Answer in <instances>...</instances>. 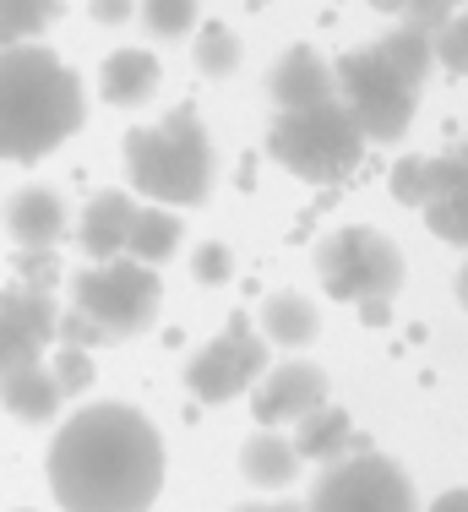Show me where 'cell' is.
Instances as JSON below:
<instances>
[{"instance_id": "cell-1", "label": "cell", "mask_w": 468, "mask_h": 512, "mask_svg": "<svg viewBox=\"0 0 468 512\" xmlns=\"http://www.w3.org/2000/svg\"><path fill=\"white\" fill-rule=\"evenodd\" d=\"M49 491L66 512H147L164 491V442L131 404H88L55 431Z\"/></svg>"}, {"instance_id": "cell-2", "label": "cell", "mask_w": 468, "mask_h": 512, "mask_svg": "<svg viewBox=\"0 0 468 512\" xmlns=\"http://www.w3.org/2000/svg\"><path fill=\"white\" fill-rule=\"evenodd\" d=\"M82 126V82L60 55L39 44H6L0 50V158L55 153Z\"/></svg>"}, {"instance_id": "cell-3", "label": "cell", "mask_w": 468, "mask_h": 512, "mask_svg": "<svg viewBox=\"0 0 468 512\" xmlns=\"http://www.w3.org/2000/svg\"><path fill=\"white\" fill-rule=\"evenodd\" d=\"M126 169L131 186L158 207H202L213 191V142L202 131L196 104L169 109L158 126L126 131Z\"/></svg>"}, {"instance_id": "cell-4", "label": "cell", "mask_w": 468, "mask_h": 512, "mask_svg": "<svg viewBox=\"0 0 468 512\" xmlns=\"http://www.w3.org/2000/svg\"><path fill=\"white\" fill-rule=\"evenodd\" d=\"M267 153L278 158L289 175L311 180V186H332L343 180L365 153V131L338 99L311 104V109H278L273 131H267Z\"/></svg>"}, {"instance_id": "cell-5", "label": "cell", "mask_w": 468, "mask_h": 512, "mask_svg": "<svg viewBox=\"0 0 468 512\" xmlns=\"http://www.w3.org/2000/svg\"><path fill=\"white\" fill-rule=\"evenodd\" d=\"M316 273H322V289L343 306H387L403 289V251L381 229L349 224L316 246Z\"/></svg>"}, {"instance_id": "cell-6", "label": "cell", "mask_w": 468, "mask_h": 512, "mask_svg": "<svg viewBox=\"0 0 468 512\" xmlns=\"http://www.w3.org/2000/svg\"><path fill=\"white\" fill-rule=\"evenodd\" d=\"M71 306L82 316H93L109 338H137L158 322L164 284H158V273L147 262L109 256V262H93L71 278Z\"/></svg>"}, {"instance_id": "cell-7", "label": "cell", "mask_w": 468, "mask_h": 512, "mask_svg": "<svg viewBox=\"0 0 468 512\" xmlns=\"http://www.w3.org/2000/svg\"><path fill=\"white\" fill-rule=\"evenodd\" d=\"M332 82H338V104L354 115V126L365 131V142H398L403 131L414 126V104H420V88L398 77L387 60L376 55V44H360L332 66Z\"/></svg>"}, {"instance_id": "cell-8", "label": "cell", "mask_w": 468, "mask_h": 512, "mask_svg": "<svg viewBox=\"0 0 468 512\" xmlns=\"http://www.w3.org/2000/svg\"><path fill=\"white\" fill-rule=\"evenodd\" d=\"M305 512H420V507H414V485L398 463L381 453H360L327 463V474L311 485Z\"/></svg>"}, {"instance_id": "cell-9", "label": "cell", "mask_w": 468, "mask_h": 512, "mask_svg": "<svg viewBox=\"0 0 468 512\" xmlns=\"http://www.w3.org/2000/svg\"><path fill=\"white\" fill-rule=\"evenodd\" d=\"M262 365H267V344L251 333V316L234 311L224 333L191 355L186 387L196 393V404H234V398L262 376Z\"/></svg>"}, {"instance_id": "cell-10", "label": "cell", "mask_w": 468, "mask_h": 512, "mask_svg": "<svg viewBox=\"0 0 468 512\" xmlns=\"http://www.w3.org/2000/svg\"><path fill=\"white\" fill-rule=\"evenodd\" d=\"M327 404V371L311 360H289L278 371L262 376V387L251 393V409H256V425H283V420H305L311 409Z\"/></svg>"}, {"instance_id": "cell-11", "label": "cell", "mask_w": 468, "mask_h": 512, "mask_svg": "<svg viewBox=\"0 0 468 512\" xmlns=\"http://www.w3.org/2000/svg\"><path fill=\"white\" fill-rule=\"evenodd\" d=\"M267 88H273L278 109H311V104H332L338 99V82H332V66L316 50H305V44H294V50L278 55L273 77H267Z\"/></svg>"}, {"instance_id": "cell-12", "label": "cell", "mask_w": 468, "mask_h": 512, "mask_svg": "<svg viewBox=\"0 0 468 512\" xmlns=\"http://www.w3.org/2000/svg\"><path fill=\"white\" fill-rule=\"evenodd\" d=\"M158 82H164L158 55L153 50H131V44L98 66V93H104V104H115V109H142L158 93Z\"/></svg>"}, {"instance_id": "cell-13", "label": "cell", "mask_w": 468, "mask_h": 512, "mask_svg": "<svg viewBox=\"0 0 468 512\" xmlns=\"http://www.w3.org/2000/svg\"><path fill=\"white\" fill-rule=\"evenodd\" d=\"M66 202L55 197L49 186H22L17 197L6 202V235L17 246H55L66 235Z\"/></svg>"}, {"instance_id": "cell-14", "label": "cell", "mask_w": 468, "mask_h": 512, "mask_svg": "<svg viewBox=\"0 0 468 512\" xmlns=\"http://www.w3.org/2000/svg\"><path fill=\"white\" fill-rule=\"evenodd\" d=\"M60 387H55V376L44 371V360L39 365H17V371H6L0 376V409L6 414H17V420H28V425H49L60 414Z\"/></svg>"}, {"instance_id": "cell-15", "label": "cell", "mask_w": 468, "mask_h": 512, "mask_svg": "<svg viewBox=\"0 0 468 512\" xmlns=\"http://www.w3.org/2000/svg\"><path fill=\"white\" fill-rule=\"evenodd\" d=\"M131 197L126 191H98L88 202V213H82V251L93 256V262H109V256L126 251V229H131Z\"/></svg>"}, {"instance_id": "cell-16", "label": "cell", "mask_w": 468, "mask_h": 512, "mask_svg": "<svg viewBox=\"0 0 468 512\" xmlns=\"http://www.w3.org/2000/svg\"><path fill=\"white\" fill-rule=\"evenodd\" d=\"M300 431H294V458H311V463H338L343 453H349V436H354V425H349V409H311L305 420H294Z\"/></svg>"}, {"instance_id": "cell-17", "label": "cell", "mask_w": 468, "mask_h": 512, "mask_svg": "<svg viewBox=\"0 0 468 512\" xmlns=\"http://www.w3.org/2000/svg\"><path fill=\"white\" fill-rule=\"evenodd\" d=\"M240 474H245V485H262V491H283V485L300 474V458H294V447H289V436H278V431H256L251 442H245V453H240Z\"/></svg>"}, {"instance_id": "cell-18", "label": "cell", "mask_w": 468, "mask_h": 512, "mask_svg": "<svg viewBox=\"0 0 468 512\" xmlns=\"http://www.w3.org/2000/svg\"><path fill=\"white\" fill-rule=\"evenodd\" d=\"M316 327H322V311H316L305 295H294V289H278V295L262 306V333L273 338V344H283V349L311 344Z\"/></svg>"}, {"instance_id": "cell-19", "label": "cell", "mask_w": 468, "mask_h": 512, "mask_svg": "<svg viewBox=\"0 0 468 512\" xmlns=\"http://www.w3.org/2000/svg\"><path fill=\"white\" fill-rule=\"evenodd\" d=\"M0 311H6L39 349L55 338L60 311H55V300H49V284H11V289H0Z\"/></svg>"}, {"instance_id": "cell-20", "label": "cell", "mask_w": 468, "mask_h": 512, "mask_svg": "<svg viewBox=\"0 0 468 512\" xmlns=\"http://www.w3.org/2000/svg\"><path fill=\"white\" fill-rule=\"evenodd\" d=\"M180 246V218L164 213V207H137L131 213V229H126V251L131 262H164V256H175Z\"/></svg>"}, {"instance_id": "cell-21", "label": "cell", "mask_w": 468, "mask_h": 512, "mask_svg": "<svg viewBox=\"0 0 468 512\" xmlns=\"http://www.w3.org/2000/svg\"><path fill=\"white\" fill-rule=\"evenodd\" d=\"M376 55L387 60L392 71H398L409 88H425V77H430V66H436V50H430V39L425 33H414V28H392V33H381L376 39Z\"/></svg>"}, {"instance_id": "cell-22", "label": "cell", "mask_w": 468, "mask_h": 512, "mask_svg": "<svg viewBox=\"0 0 468 512\" xmlns=\"http://www.w3.org/2000/svg\"><path fill=\"white\" fill-rule=\"evenodd\" d=\"M60 11L66 0H0V50L39 39L49 22H60Z\"/></svg>"}, {"instance_id": "cell-23", "label": "cell", "mask_w": 468, "mask_h": 512, "mask_svg": "<svg viewBox=\"0 0 468 512\" xmlns=\"http://www.w3.org/2000/svg\"><path fill=\"white\" fill-rule=\"evenodd\" d=\"M196 66H202V77H229V71L240 66V39H234V28L207 22L202 39H196Z\"/></svg>"}, {"instance_id": "cell-24", "label": "cell", "mask_w": 468, "mask_h": 512, "mask_svg": "<svg viewBox=\"0 0 468 512\" xmlns=\"http://www.w3.org/2000/svg\"><path fill=\"white\" fill-rule=\"evenodd\" d=\"M425 229L436 240H447V246L468 251V186L452 191V197H441V202H425Z\"/></svg>"}, {"instance_id": "cell-25", "label": "cell", "mask_w": 468, "mask_h": 512, "mask_svg": "<svg viewBox=\"0 0 468 512\" xmlns=\"http://www.w3.org/2000/svg\"><path fill=\"white\" fill-rule=\"evenodd\" d=\"M196 22V0H142V28L153 39H180Z\"/></svg>"}, {"instance_id": "cell-26", "label": "cell", "mask_w": 468, "mask_h": 512, "mask_svg": "<svg viewBox=\"0 0 468 512\" xmlns=\"http://www.w3.org/2000/svg\"><path fill=\"white\" fill-rule=\"evenodd\" d=\"M44 371L55 376L60 398H77V393H88V387H93V355H88V349L60 344V349H55V360H49Z\"/></svg>"}, {"instance_id": "cell-27", "label": "cell", "mask_w": 468, "mask_h": 512, "mask_svg": "<svg viewBox=\"0 0 468 512\" xmlns=\"http://www.w3.org/2000/svg\"><path fill=\"white\" fill-rule=\"evenodd\" d=\"M39 360H44V349L33 344V338L22 333V327L11 322L6 311H0V376L17 371V365H39Z\"/></svg>"}, {"instance_id": "cell-28", "label": "cell", "mask_w": 468, "mask_h": 512, "mask_svg": "<svg viewBox=\"0 0 468 512\" xmlns=\"http://www.w3.org/2000/svg\"><path fill=\"white\" fill-rule=\"evenodd\" d=\"M430 50L447 71H468V11H452V22L430 39Z\"/></svg>"}, {"instance_id": "cell-29", "label": "cell", "mask_w": 468, "mask_h": 512, "mask_svg": "<svg viewBox=\"0 0 468 512\" xmlns=\"http://www.w3.org/2000/svg\"><path fill=\"white\" fill-rule=\"evenodd\" d=\"M463 186H468V169L458 164V153L425 158V202H441V197H452V191H463Z\"/></svg>"}, {"instance_id": "cell-30", "label": "cell", "mask_w": 468, "mask_h": 512, "mask_svg": "<svg viewBox=\"0 0 468 512\" xmlns=\"http://www.w3.org/2000/svg\"><path fill=\"white\" fill-rule=\"evenodd\" d=\"M452 11H458V0H409L398 22L414 28V33H425V39H436V33L452 22Z\"/></svg>"}, {"instance_id": "cell-31", "label": "cell", "mask_w": 468, "mask_h": 512, "mask_svg": "<svg viewBox=\"0 0 468 512\" xmlns=\"http://www.w3.org/2000/svg\"><path fill=\"white\" fill-rule=\"evenodd\" d=\"M55 333H60V344H71V349H88V355H93L98 344H115V338H109L104 327L93 322V316H82L77 306H71V311L55 322Z\"/></svg>"}, {"instance_id": "cell-32", "label": "cell", "mask_w": 468, "mask_h": 512, "mask_svg": "<svg viewBox=\"0 0 468 512\" xmlns=\"http://www.w3.org/2000/svg\"><path fill=\"white\" fill-rule=\"evenodd\" d=\"M392 197L403 207H425V158H398L392 164Z\"/></svg>"}, {"instance_id": "cell-33", "label": "cell", "mask_w": 468, "mask_h": 512, "mask_svg": "<svg viewBox=\"0 0 468 512\" xmlns=\"http://www.w3.org/2000/svg\"><path fill=\"white\" fill-rule=\"evenodd\" d=\"M191 273L202 278V284H224L234 273V251L218 246V240H207V246H196V256H191Z\"/></svg>"}, {"instance_id": "cell-34", "label": "cell", "mask_w": 468, "mask_h": 512, "mask_svg": "<svg viewBox=\"0 0 468 512\" xmlns=\"http://www.w3.org/2000/svg\"><path fill=\"white\" fill-rule=\"evenodd\" d=\"M17 267L28 273L22 284H49V278H55V246H22Z\"/></svg>"}, {"instance_id": "cell-35", "label": "cell", "mask_w": 468, "mask_h": 512, "mask_svg": "<svg viewBox=\"0 0 468 512\" xmlns=\"http://www.w3.org/2000/svg\"><path fill=\"white\" fill-rule=\"evenodd\" d=\"M88 17L104 22V28H115V22L131 17V0H88Z\"/></svg>"}, {"instance_id": "cell-36", "label": "cell", "mask_w": 468, "mask_h": 512, "mask_svg": "<svg viewBox=\"0 0 468 512\" xmlns=\"http://www.w3.org/2000/svg\"><path fill=\"white\" fill-rule=\"evenodd\" d=\"M430 512H468V491H447V496H436V507Z\"/></svg>"}, {"instance_id": "cell-37", "label": "cell", "mask_w": 468, "mask_h": 512, "mask_svg": "<svg viewBox=\"0 0 468 512\" xmlns=\"http://www.w3.org/2000/svg\"><path fill=\"white\" fill-rule=\"evenodd\" d=\"M234 512H305V507H294V502H245Z\"/></svg>"}, {"instance_id": "cell-38", "label": "cell", "mask_w": 468, "mask_h": 512, "mask_svg": "<svg viewBox=\"0 0 468 512\" xmlns=\"http://www.w3.org/2000/svg\"><path fill=\"white\" fill-rule=\"evenodd\" d=\"M376 11H387V17H403V6H409V0H371Z\"/></svg>"}, {"instance_id": "cell-39", "label": "cell", "mask_w": 468, "mask_h": 512, "mask_svg": "<svg viewBox=\"0 0 468 512\" xmlns=\"http://www.w3.org/2000/svg\"><path fill=\"white\" fill-rule=\"evenodd\" d=\"M458 300H463V311H468V267L458 273Z\"/></svg>"}, {"instance_id": "cell-40", "label": "cell", "mask_w": 468, "mask_h": 512, "mask_svg": "<svg viewBox=\"0 0 468 512\" xmlns=\"http://www.w3.org/2000/svg\"><path fill=\"white\" fill-rule=\"evenodd\" d=\"M458 164L468 169V142H458Z\"/></svg>"}, {"instance_id": "cell-41", "label": "cell", "mask_w": 468, "mask_h": 512, "mask_svg": "<svg viewBox=\"0 0 468 512\" xmlns=\"http://www.w3.org/2000/svg\"><path fill=\"white\" fill-rule=\"evenodd\" d=\"M256 6H267V0H256Z\"/></svg>"}, {"instance_id": "cell-42", "label": "cell", "mask_w": 468, "mask_h": 512, "mask_svg": "<svg viewBox=\"0 0 468 512\" xmlns=\"http://www.w3.org/2000/svg\"><path fill=\"white\" fill-rule=\"evenodd\" d=\"M17 512H28V507H17Z\"/></svg>"}, {"instance_id": "cell-43", "label": "cell", "mask_w": 468, "mask_h": 512, "mask_svg": "<svg viewBox=\"0 0 468 512\" xmlns=\"http://www.w3.org/2000/svg\"><path fill=\"white\" fill-rule=\"evenodd\" d=\"M458 6H463V0H458Z\"/></svg>"}]
</instances>
